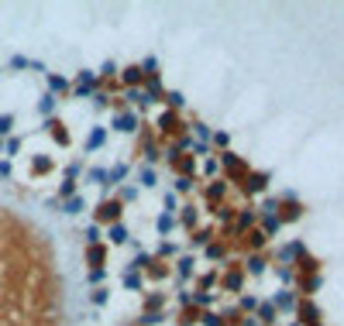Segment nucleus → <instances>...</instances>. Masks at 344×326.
<instances>
[{"instance_id":"obj_1","label":"nucleus","mask_w":344,"mask_h":326,"mask_svg":"<svg viewBox=\"0 0 344 326\" xmlns=\"http://www.w3.org/2000/svg\"><path fill=\"white\" fill-rule=\"evenodd\" d=\"M90 89H93V72H79V76H76V96H86V93H90Z\"/></svg>"},{"instance_id":"obj_2","label":"nucleus","mask_w":344,"mask_h":326,"mask_svg":"<svg viewBox=\"0 0 344 326\" xmlns=\"http://www.w3.org/2000/svg\"><path fill=\"white\" fill-rule=\"evenodd\" d=\"M103 141H107V131H103V127H93V131H90V138H86V151H97Z\"/></svg>"},{"instance_id":"obj_3","label":"nucleus","mask_w":344,"mask_h":326,"mask_svg":"<svg viewBox=\"0 0 344 326\" xmlns=\"http://www.w3.org/2000/svg\"><path fill=\"white\" fill-rule=\"evenodd\" d=\"M48 89H52V93H62V89H69V83H66L62 76H55V72H48Z\"/></svg>"},{"instance_id":"obj_4","label":"nucleus","mask_w":344,"mask_h":326,"mask_svg":"<svg viewBox=\"0 0 344 326\" xmlns=\"http://www.w3.org/2000/svg\"><path fill=\"white\" fill-rule=\"evenodd\" d=\"M45 127H48V131H52V134H55V141H59V144H66V141H69V134L62 131V124H59V120H48Z\"/></svg>"},{"instance_id":"obj_5","label":"nucleus","mask_w":344,"mask_h":326,"mask_svg":"<svg viewBox=\"0 0 344 326\" xmlns=\"http://www.w3.org/2000/svg\"><path fill=\"white\" fill-rule=\"evenodd\" d=\"M124 175H128V165H114V169L107 172V182H110V185H117L121 179H124Z\"/></svg>"},{"instance_id":"obj_6","label":"nucleus","mask_w":344,"mask_h":326,"mask_svg":"<svg viewBox=\"0 0 344 326\" xmlns=\"http://www.w3.org/2000/svg\"><path fill=\"white\" fill-rule=\"evenodd\" d=\"M172 223H176V220H172V213H162V216H158V220H155L158 234H169V230H172Z\"/></svg>"},{"instance_id":"obj_7","label":"nucleus","mask_w":344,"mask_h":326,"mask_svg":"<svg viewBox=\"0 0 344 326\" xmlns=\"http://www.w3.org/2000/svg\"><path fill=\"white\" fill-rule=\"evenodd\" d=\"M86 210V199L83 196H72L69 203H66V213H83Z\"/></svg>"},{"instance_id":"obj_8","label":"nucleus","mask_w":344,"mask_h":326,"mask_svg":"<svg viewBox=\"0 0 344 326\" xmlns=\"http://www.w3.org/2000/svg\"><path fill=\"white\" fill-rule=\"evenodd\" d=\"M117 210H121L117 203H100V216H103V220H114V216H117Z\"/></svg>"},{"instance_id":"obj_9","label":"nucleus","mask_w":344,"mask_h":326,"mask_svg":"<svg viewBox=\"0 0 344 326\" xmlns=\"http://www.w3.org/2000/svg\"><path fill=\"white\" fill-rule=\"evenodd\" d=\"M110 241H114V244H124V241H128V230L121 227V223H114V227H110Z\"/></svg>"},{"instance_id":"obj_10","label":"nucleus","mask_w":344,"mask_h":326,"mask_svg":"<svg viewBox=\"0 0 344 326\" xmlns=\"http://www.w3.org/2000/svg\"><path fill=\"white\" fill-rule=\"evenodd\" d=\"M38 110H42V114H52V110H55V96H52V93H45L42 103H38Z\"/></svg>"},{"instance_id":"obj_11","label":"nucleus","mask_w":344,"mask_h":326,"mask_svg":"<svg viewBox=\"0 0 344 326\" xmlns=\"http://www.w3.org/2000/svg\"><path fill=\"white\" fill-rule=\"evenodd\" d=\"M117 131H134V114L117 117Z\"/></svg>"},{"instance_id":"obj_12","label":"nucleus","mask_w":344,"mask_h":326,"mask_svg":"<svg viewBox=\"0 0 344 326\" xmlns=\"http://www.w3.org/2000/svg\"><path fill=\"white\" fill-rule=\"evenodd\" d=\"M11 127H14V117H11V114H0V134H11Z\"/></svg>"},{"instance_id":"obj_13","label":"nucleus","mask_w":344,"mask_h":326,"mask_svg":"<svg viewBox=\"0 0 344 326\" xmlns=\"http://www.w3.org/2000/svg\"><path fill=\"white\" fill-rule=\"evenodd\" d=\"M90 182H100V185H107V169H93V172H90Z\"/></svg>"},{"instance_id":"obj_14","label":"nucleus","mask_w":344,"mask_h":326,"mask_svg":"<svg viewBox=\"0 0 344 326\" xmlns=\"http://www.w3.org/2000/svg\"><path fill=\"white\" fill-rule=\"evenodd\" d=\"M124 79H128V83H138V79H141V69H138V66L124 69Z\"/></svg>"},{"instance_id":"obj_15","label":"nucleus","mask_w":344,"mask_h":326,"mask_svg":"<svg viewBox=\"0 0 344 326\" xmlns=\"http://www.w3.org/2000/svg\"><path fill=\"white\" fill-rule=\"evenodd\" d=\"M17 148H21V138H7L4 151H7V155H17Z\"/></svg>"},{"instance_id":"obj_16","label":"nucleus","mask_w":344,"mask_h":326,"mask_svg":"<svg viewBox=\"0 0 344 326\" xmlns=\"http://www.w3.org/2000/svg\"><path fill=\"white\" fill-rule=\"evenodd\" d=\"M107 299H110V288H97V292H93V302H97V306H103Z\"/></svg>"},{"instance_id":"obj_17","label":"nucleus","mask_w":344,"mask_h":326,"mask_svg":"<svg viewBox=\"0 0 344 326\" xmlns=\"http://www.w3.org/2000/svg\"><path fill=\"white\" fill-rule=\"evenodd\" d=\"M138 175H141V185H155V172L152 169H141Z\"/></svg>"},{"instance_id":"obj_18","label":"nucleus","mask_w":344,"mask_h":326,"mask_svg":"<svg viewBox=\"0 0 344 326\" xmlns=\"http://www.w3.org/2000/svg\"><path fill=\"white\" fill-rule=\"evenodd\" d=\"M124 285H128V288H141V278L131 271V275H124Z\"/></svg>"},{"instance_id":"obj_19","label":"nucleus","mask_w":344,"mask_h":326,"mask_svg":"<svg viewBox=\"0 0 344 326\" xmlns=\"http://www.w3.org/2000/svg\"><path fill=\"white\" fill-rule=\"evenodd\" d=\"M275 302H279L282 309H289V306H293V296H289V292H279V296H275Z\"/></svg>"},{"instance_id":"obj_20","label":"nucleus","mask_w":344,"mask_h":326,"mask_svg":"<svg viewBox=\"0 0 344 326\" xmlns=\"http://www.w3.org/2000/svg\"><path fill=\"white\" fill-rule=\"evenodd\" d=\"M86 241H100V227H86Z\"/></svg>"},{"instance_id":"obj_21","label":"nucleus","mask_w":344,"mask_h":326,"mask_svg":"<svg viewBox=\"0 0 344 326\" xmlns=\"http://www.w3.org/2000/svg\"><path fill=\"white\" fill-rule=\"evenodd\" d=\"M189 268H193V257H183V261H179V271H183V275H189Z\"/></svg>"},{"instance_id":"obj_22","label":"nucleus","mask_w":344,"mask_h":326,"mask_svg":"<svg viewBox=\"0 0 344 326\" xmlns=\"http://www.w3.org/2000/svg\"><path fill=\"white\" fill-rule=\"evenodd\" d=\"M248 268H251V275H262V261H258V257H251V261H248Z\"/></svg>"},{"instance_id":"obj_23","label":"nucleus","mask_w":344,"mask_h":326,"mask_svg":"<svg viewBox=\"0 0 344 326\" xmlns=\"http://www.w3.org/2000/svg\"><path fill=\"white\" fill-rule=\"evenodd\" d=\"M103 275H107V271H103V268H97V271H90V282H103Z\"/></svg>"},{"instance_id":"obj_24","label":"nucleus","mask_w":344,"mask_h":326,"mask_svg":"<svg viewBox=\"0 0 344 326\" xmlns=\"http://www.w3.org/2000/svg\"><path fill=\"white\" fill-rule=\"evenodd\" d=\"M241 306H244V309H255L258 302H255V296H244V299H241Z\"/></svg>"},{"instance_id":"obj_25","label":"nucleus","mask_w":344,"mask_h":326,"mask_svg":"<svg viewBox=\"0 0 344 326\" xmlns=\"http://www.w3.org/2000/svg\"><path fill=\"white\" fill-rule=\"evenodd\" d=\"M169 103L172 107H183V93H169Z\"/></svg>"},{"instance_id":"obj_26","label":"nucleus","mask_w":344,"mask_h":326,"mask_svg":"<svg viewBox=\"0 0 344 326\" xmlns=\"http://www.w3.org/2000/svg\"><path fill=\"white\" fill-rule=\"evenodd\" d=\"M59 192H62V196H72V179H66V182H62V189H59Z\"/></svg>"},{"instance_id":"obj_27","label":"nucleus","mask_w":344,"mask_h":326,"mask_svg":"<svg viewBox=\"0 0 344 326\" xmlns=\"http://www.w3.org/2000/svg\"><path fill=\"white\" fill-rule=\"evenodd\" d=\"M7 175H11V165H7V161H0V179H7Z\"/></svg>"},{"instance_id":"obj_28","label":"nucleus","mask_w":344,"mask_h":326,"mask_svg":"<svg viewBox=\"0 0 344 326\" xmlns=\"http://www.w3.org/2000/svg\"><path fill=\"white\" fill-rule=\"evenodd\" d=\"M203 319H207V326H224L220 319H217V316H203Z\"/></svg>"}]
</instances>
